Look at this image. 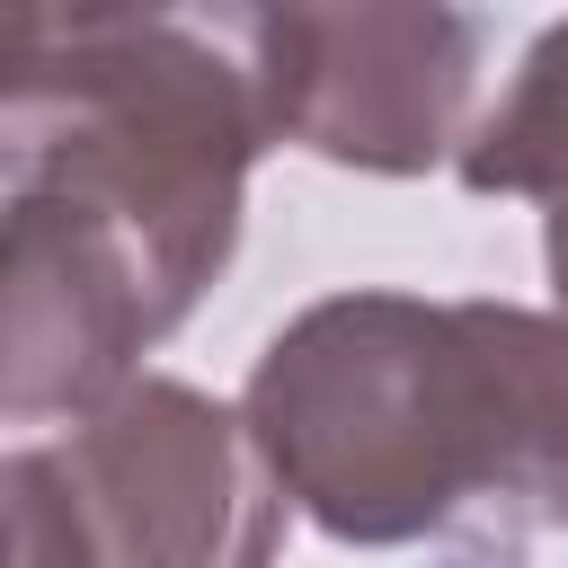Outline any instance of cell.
<instances>
[{
  "label": "cell",
  "instance_id": "3957f363",
  "mask_svg": "<svg viewBox=\"0 0 568 568\" xmlns=\"http://www.w3.org/2000/svg\"><path fill=\"white\" fill-rule=\"evenodd\" d=\"M98 568H275L284 488L240 408L142 373L44 444Z\"/></svg>",
  "mask_w": 568,
  "mask_h": 568
},
{
  "label": "cell",
  "instance_id": "8992f818",
  "mask_svg": "<svg viewBox=\"0 0 568 568\" xmlns=\"http://www.w3.org/2000/svg\"><path fill=\"white\" fill-rule=\"evenodd\" d=\"M515 515L568 532V311H532L524 337V497Z\"/></svg>",
  "mask_w": 568,
  "mask_h": 568
},
{
  "label": "cell",
  "instance_id": "7a4b0ae2",
  "mask_svg": "<svg viewBox=\"0 0 568 568\" xmlns=\"http://www.w3.org/2000/svg\"><path fill=\"white\" fill-rule=\"evenodd\" d=\"M524 302L328 293L248 373V435L328 541L390 550L524 497Z\"/></svg>",
  "mask_w": 568,
  "mask_h": 568
},
{
  "label": "cell",
  "instance_id": "277c9868",
  "mask_svg": "<svg viewBox=\"0 0 568 568\" xmlns=\"http://www.w3.org/2000/svg\"><path fill=\"white\" fill-rule=\"evenodd\" d=\"M275 142L337 169L417 178L462 160L479 89V18L453 9H231Z\"/></svg>",
  "mask_w": 568,
  "mask_h": 568
},
{
  "label": "cell",
  "instance_id": "6da1fadb",
  "mask_svg": "<svg viewBox=\"0 0 568 568\" xmlns=\"http://www.w3.org/2000/svg\"><path fill=\"white\" fill-rule=\"evenodd\" d=\"M275 142L231 9H9L0 18V186L89 222L169 311L240 248L248 160Z\"/></svg>",
  "mask_w": 568,
  "mask_h": 568
},
{
  "label": "cell",
  "instance_id": "5b68a950",
  "mask_svg": "<svg viewBox=\"0 0 568 568\" xmlns=\"http://www.w3.org/2000/svg\"><path fill=\"white\" fill-rule=\"evenodd\" d=\"M453 169L470 195H532L541 204V257H550V284L568 311V18L532 36V53L515 62L506 98L470 124Z\"/></svg>",
  "mask_w": 568,
  "mask_h": 568
}]
</instances>
